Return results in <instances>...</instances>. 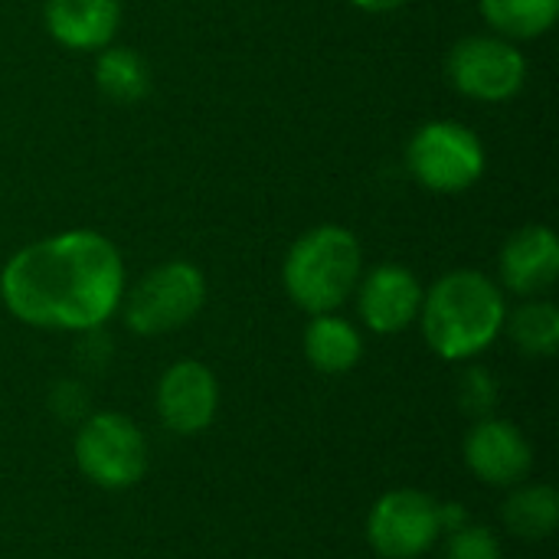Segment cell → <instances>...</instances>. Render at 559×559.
<instances>
[{"instance_id":"e0dca14e","label":"cell","mask_w":559,"mask_h":559,"mask_svg":"<svg viewBox=\"0 0 559 559\" xmlns=\"http://www.w3.org/2000/svg\"><path fill=\"white\" fill-rule=\"evenodd\" d=\"M559 521V498L550 485H531L508 498L504 524L521 540H544L554 534Z\"/></svg>"},{"instance_id":"9c48e42d","label":"cell","mask_w":559,"mask_h":559,"mask_svg":"<svg viewBox=\"0 0 559 559\" xmlns=\"http://www.w3.org/2000/svg\"><path fill=\"white\" fill-rule=\"evenodd\" d=\"M219 406V386L210 367L197 360L174 364L157 386V413L160 423L177 436L203 432Z\"/></svg>"},{"instance_id":"2e32d148","label":"cell","mask_w":559,"mask_h":559,"mask_svg":"<svg viewBox=\"0 0 559 559\" xmlns=\"http://www.w3.org/2000/svg\"><path fill=\"white\" fill-rule=\"evenodd\" d=\"M485 23L504 39H537L554 29L559 0H478Z\"/></svg>"},{"instance_id":"7c38bea8","label":"cell","mask_w":559,"mask_h":559,"mask_svg":"<svg viewBox=\"0 0 559 559\" xmlns=\"http://www.w3.org/2000/svg\"><path fill=\"white\" fill-rule=\"evenodd\" d=\"M465 462L481 481L495 488H508L527 478L534 465V452L518 426L501 419H485L465 439Z\"/></svg>"},{"instance_id":"ffe728a7","label":"cell","mask_w":559,"mask_h":559,"mask_svg":"<svg viewBox=\"0 0 559 559\" xmlns=\"http://www.w3.org/2000/svg\"><path fill=\"white\" fill-rule=\"evenodd\" d=\"M495 400H498V393H495V383H491V377L485 370L465 373V383H462V406H465V413L485 416V413L495 409Z\"/></svg>"},{"instance_id":"44dd1931","label":"cell","mask_w":559,"mask_h":559,"mask_svg":"<svg viewBox=\"0 0 559 559\" xmlns=\"http://www.w3.org/2000/svg\"><path fill=\"white\" fill-rule=\"evenodd\" d=\"M350 3L364 13H393V10L406 7L409 0H350Z\"/></svg>"},{"instance_id":"6da1fadb","label":"cell","mask_w":559,"mask_h":559,"mask_svg":"<svg viewBox=\"0 0 559 559\" xmlns=\"http://www.w3.org/2000/svg\"><path fill=\"white\" fill-rule=\"evenodd\" d=\"M7 311L33 328L95 331L124 298L118 246L95 229H66L23 246L0 272Z\"/></svg>"},{"instance_id":"30bf717a","label":"cell","mask_w":559,"mask_h":559,"mask_svg":"<svg viewBox=\"0 0 559 559\" xmlns=\"http://www.w3.org/2000/svg\"><path fill=\"white\" fill-rule=\"evenodd\" d=\"M423 285L419 278L396 262L377 265L373 272L357 282V308L370 331L377 334H400L419 318L423 308Z\"/></svg>"},{"instance_id":"5b68a950","label":"cell","mask_w":559,"mask_h":559,"mask_svg":"<svg viewBox=\"0 0 559 559\" xmlns=\"http://www.w3.org/2000/svg\"><path fill=\"white\" fill-rule=\"evenodd\" d=\"M124 301V324L141 337H157L193 321L206 301V278L193 262L174 259L151 269Z\"/></svg>"},{"instance_id":"9a60e30c","label":"cell","mask_w":559,"mask_h":559,"mask_svg":"<svg viewBox=\"0 0 559 559\" xmlns=\"http://www.w3.org/2000/svg\"><path fill=\"white\" fill-rule=\"evenodd\" d=\"M95 85L115 105H138L151 92V69L131 46H105L95 59Z\"/></svg>"},{"instance_id":"3957f363","label":"cell","mask_w":559,"mask_h":559,"mask_svg":"<svg viewBox=\"0 0 559 559\" xmlns=\"http://www.w3.org/2000/svg\"><path fill=\"white\" fill-rule=\"evenodd\" d=\"M364 249L347 226L324 223L298 236L285 255L282 282L288 298L308 314L337 311L360 282Z\"/></svg>"},{"instance_id":"277c9868","label":"cell","mask_w":559,"mask_h":559,"mask_svg":"<svg viewBox=\"0 0 559 559\" xmlns=\"http://www.w3.org/2000/svg\"><path fill=\"white\" fill-rule=\"evenodd\" d=\"M485 144L462 121H429L406 147V167L413 180L432 193L472 190L485 174Z\"/></svg>"},{"instance_id":"5bb4252c","label":"cell","mask_w":559,"mask_h":559,"mask_svg":"<svg viewBox=\"0 0 559 559\" xmlns=\"http://www.w3.org/2000/svg\"><path fill=\"white\" fill-rule=\"evenodd\" d=\"M364 354V341L357 328L344 318L331 314H314L308 331H305V357L314 370L321 373H347L357 367Z\"/></svg>"},{"instance_id":"8992f818","label":"cell","mask_w":559,"mask_h":559,"mask_svg":"<svg viewBox=\"0 0 559 559\" xmlns=\"http://www.w3.org/2000/svg\"><path fill=\"white\" fill-rule=\"evenodd\" d=\"M445 72H449V82L465 98L498 105V102L514 98L524 88L527 59L511 39L498 33H488V36L478 33V36L459 39L449 49Z\"/></svg>"},{"instance_id":"7a4b0ae2","label":"cell","mask_w":559,"mask_h":559,"mask_svg":"<svg viewBox=\"0 0 559 559\" xmlns=\"http://www.w3.org/2000/svg\"><path fill=\"white\" fill-rule=\"evenodd\" d=\"M423 337L442 360H468L495 344L508 321V301L498 282L475 269L442 275L419 308Z\"/></svg>"},{"instance_id":"8fae6325","label":"cell","mask_w":559,"mask_h":559,"mask_svg":"<svg viewBox=\"0 0 559 559\" xmlns=\"http://www.w3.org/2000/svg\"><path fill=\"white\" fill-rule=\"evenodd\" d=\"M501 285L514 295L534 298L554 288L559 275V239L544 223L518 229L501 249Z\"/></svg>"},{"instance_id":"52a82bcc","label":"cell","mask_w":559,"mask_h":559,"mask_svg":"<svg viewBox=\"0 0 559 559\" xmlns=\"http://www.w3.org/2000/svg\"><path fill=\"white\" fill-rule=\"evenodd\" d=\"M75 462L79 472L98 488L121 491L144 478L147 442L128 416L98 413L75 436Z\"/></svg>"},{"instance_id":"4fadbf2b","label":"cell","mask_w":559,"mask_h":559,"mask_svg":"<svg viewBox=\"0 0 559 559\" xmlns=\"http://www.w3.org/2000/svg\"><path fill=\"white\" fill-rule=\"evenodd\" d=\"M49 36L72 52H98L115 43L121 0H43Z\"/></svg>"},{"instance_id":"ac0fdd59","label":"cell","mask_w":559,"mask_h":559,"mask_svg":"<svg viewBox=\"0 0 559 559\" xmlns=\"http://www.w3.org/2000/svg\"><path fill=\"white\" fill-rule=\"evenodd\" d=\"M511 337L531 357H554L559 347V311L550 301H527L511 314Z\"/></svg>"},{"instance_id":"ba28073f","label":"cell","mask_w":559,"mask_h":559,"mask_svg":"<svg viewBox=\"0 0 559 559\" xmlns=\"http://www.w3.org/2000/svg\"><path fill=\"white\" fill-rule=\"evenodd\" d=\"M442 534V504L423 491H390L367 521L373 550L386 559L423 557Z\"/></svg>"},{"instance_id":"d6986e66","label":"cell","mask_w":559,"mask_h":559,"mask_svg":"<svg viewBox=\"0 0 559 559\" xmlns=\"http://www.w3.org/2000/svg\"><path fill=\"white\" fill-rule=\"evenodd\" d=\"M445 559H501V544L485 527H459L449 537Z\"/></svg>"}]
</instances>
